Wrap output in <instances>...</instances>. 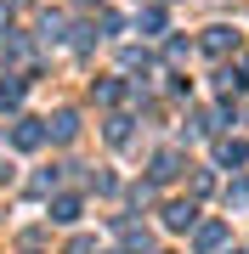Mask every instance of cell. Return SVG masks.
Segmentation results:
<instances>
[{"label":"cell","instance_id":"cell-1","mask_svg":"<svg viewBox=\"0 0 249 254\" xmlns=\"http://www.w3.org/2000/svg\"><path fill=\"white\" fill-rule=\"evenodd\" d=\"M40 141H46V130H40V125H34V119H23V125H17V130H11V147H23V153H34V147H40Z\"/></svg>","mask_w":249,"mask_h":254},{"label":"cell","instance_id":"cell-11","mask_svg":"<svg viewBox=\"0 0 249 254\" xmlns=\"http://www.w3.org/2000/svg\"><path fill=\"white\" fill-rule=\"evenodd\" d=\"M6 23H11V11H6V6H0V34H6Z\"/></svg>","mask_w":249,"mask_h":254},{"label":"cell","instance_id":"cell-2","mask_svg":"<svg viewBox=\"0 0 249 254\" xmlns=\"http://www.w3.org/2000/svg\"><path fill=\"white\" fill-rule=\"evenodd\" d=\"M204 51H210V57L238 51V34H232V28H210V34H204Z\"/></svg>","mask_w":249,"mask_h":254},{"label":"cell","instance_id":"cell-10","mask_svg":"<svg viewBox=\"0 0 249 254\" xmlns=\"http://www.w3.org/2000/svg\"><path fill=\"white\" fill-rule=\"evenodd\" d=\"M142 28H153V34H159V28H165V11H159V6H148V11H142Z\"/></svg>","mask_w":249,"mask_h":254},{"label":"cell","instance_id":"cell-8","mask_svg":"<svg viewBox=\"0 0 249 254\" xmlns=\"http://www.w3.org/2000/svg\"><path fill=\"white\" fill-rule=\"evenodd\" d=\"M51 220H63V226L80 220V198H57V203H51Z\"/></svg>","mask_w":249,"mask_h":254},{"label":"cell","instance_id":"cell-12","mask_svg":"<svg viewBox=\"0 0 249 254\" xmlns=\"http://www.w3.org/2000/svg\"><path fill=\"white\" fill-rule=\"evenodd\" d=\"M232 254H238V249H232Z\"/></svg>","mask_w":249,"mask_h":254},{"label":"cell","instance_id":"cell-4","mask_svg":"<svg viewBox=\"0 0 249 254\" xmlns=\"http://www.w3.org/2000/svg\"><path fill=\"white\" fill-rule=\"evenodd\" d=\"M74 130H80V119H74V113H57V119H46V136H57V141H68Z\"/></svg>","mask_w":249,"mask_h":254},{"label":"cell","instance_id":"cell-7","mask_svg":"<svg viewBox=\"0 0 249 254\" xmlns=\"http://www.w3.org/2000/svg\"><path fill=\"white\" fill-rule=\"evenodd\" d=\"M175 170H181V158H175V153H159V158H153V181H170Z\"/></svg>","mask_w":249,"mask_h":254},{"label":"cell","instance_id":"cell-3","mask_svg":"<svg viewBox=\"0 0 249 254\" xmlns=\"http://www.w3.org/2000/svg\"><path fill=\"white\" fill-rule=\"evenodd\" d=\"M221 237H227V226H221V220H204V226L193 232V249H221Z\"/></svg>","mask_w":249,"mask_h":254},{"label":"cell","instance_id":"cell-6","mask_svg":"<svg viewBox=\"0 0 249 254\" xmlns=\"http://www.w3.org/2000/svg\"><path fill=\"white\" fill-rule=\"evenodd\" d=\"M215 158H221V164H244V158H249V141H221Z\"/></svg>","mask_w":249,"mask_h":254},{"label":"cell","instance_id":"cell-9","mask_svg":"<svg viewBox=\"0 0 249 254\" xmlns=\"http://www.w3.org/2000/svg\"><path fill=\"white\" fill-rule=\"evenodd\" d=\"M17 102H23V79H6L0 85V108H17Z\"/></svg>","mask_w":249,"mask_h":254},{"label":"cell","instance_id":"cell-5","mask_svg":"<svg viewBox=\"0 0 249 254\" xmlns=\"http://www.w3.org/2000/svg\"><path fill=\"white\" fill-rule=\"evenodd\" d=\"M165 226H170V232L193 226V203H170V209H165Z\"/></svg>","mask_w":249,"mask_h":254}]
</instances>
